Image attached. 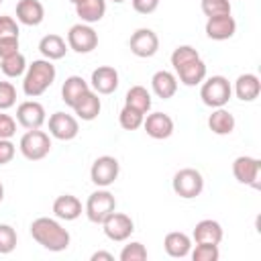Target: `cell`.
<instances>
[{
  "mask_svg": "<svg viewBox=\"0 0 261 261\" xmlns=\"http://www.w3.org/2000/svg\"><path fill=\"white\" fill-rule=\"evenodd\" d=\"M206 73H208V69H206V63L202 61V57H196L175 69V77L188 88L200 86L206 80Z\"/></svg>",
  "mask_w": 261,
  "mask_h": 261,
  "instance_id": "e0dca14e",
  "label": "cell"
},
{
  "mask_svg": "<svg viewBox=\"0 0 261 261\" xmlns=\"http://www.w3.org/2000/svg\"><path fill=\"white\" fill-rule=\"evenodd\" d=\"M16 104V88L12 82H0V110H8Z\"/></svg>",
  "mask_w": 261,
  "mask_h": 261,
  "instance_id": "8d00e7d4",
  "label": "cell"
},
{
  "mask_svg": "<svg viewBox=\"0 0 261 261\" xmlns=\"http://www.w3.org/2000/svg\"><path fill=\"white\" fill-rule=\"evenodd\" d=\"M196 57H200V53L192 45H177L171 53V65H173V69H177L179 65H184V63H188Z\"/></svg>",
  "mask_w": 261,
  "mask_h": 261,
  "instance_id": "d590c367",
  "label": "cell"
},
{
  "mask_svg": "<svg viewBox=\"0 0 261 261\" xmlns=\"http://www.w3.org/2000/svg\"><path fill=\"white\" fill-rule=\"evenodd\" d=\"M143 128L151 139L163 141V139H169L173 135L175 124H173V118L165 112H151V114L147 112V116L143 120Z\"/></svg>",
  "mask_w": 261,
  "mask_h": 261,
  "instance_id": "5bb4252c",
  "label": "cell"
},
{
  "mask_svg": "<svg viewBox=\"0 0 261 261\" xmlns=\"http://www.w3.org/2000/svg\"><path fill=\"white\" fill-rule=\"evenodd\" d=\"M102 230H104V234H106L110 241L122 243V241H126V239L135 232V222H133V218H130L128 214L114 210L112 214H108V216L104 218Z\"/></svg>",
  "mask_w": 261,
  "mask_h": 261,
  "instance_id": "30bf717a",
  "label": "cell"
},
{
  "mask_svg": "<svg viewBox=\"0 0 261 261\" xmlns=\"http://www.w3.org/2000/svg\"><path fill=\"white\" fill-rule=\"evenodd\" d=\"M82 212H84L82 202H80V198H75L73 194H61V196H57L55 202H53V214H55V218H59V220L71 222V220L80 218Z\"/></svg>",
  "mask_w": 261,
  "mask_h": 261,
  "instance_id": "ac0fdd59",
  "label": "cell"
},
{
  "mask_svg": "<svg viewBox=\"0 0 261 261\" xmlns=\"http://www.w3.org/2000/svg\"><path fill=\"white\" fill-rule=\"evenodd\" d=\"M18 47H20L18 37H2L0 39V59L18 53Z\"/></svg>",
  "mask_w": 261,
  "mask_h": 261,
  "instance_id": "ab89813d",
  "label": "cell"
},
{
  "mask_svg": "<svg viewBox=\"0 0 261 261\" xmlns=\"http://www.w3.org/2000/svg\"><path fill=\"white\" fill-rule=\"evenodd\" d=\"M90 88L100 96H108V94L116 92V88H118V71L112 65L96 67L92 71V77H90Z\"/></svg>",
  "mask_w": 261,
  "mask_h": 261,
  "instance_id": "9a60e30c",
  "label": "cell"
},
{
  "mask_svg": "<svg viewBox=\"0 0 261 261\" xmlns=\"http://www.w3.org/2000/svg\"><path fill=\"white\" fill-rule=\"evenodd\" d=\"M67 41L61 37V35H55V33H49L45 35L41 41H39V51L45 59L49 61H57V59H63L65 53H67Z\"/></svg>",
  "mask_w": 261,
  "mask_h": 261,
  "instance_id": "484cf974",
  "label": "cell"
},
{
  "mask_svg": "<svg viewBox=\"0 0 261 261\" xmlns=\"http://www.w3.org/2000/svg\"><path fill=\"white\" fill-rule=\"evenodd\" d=\"M151 90H153V94H155L157 98H161V100L173 98L175 92H177V77H175V73H171V71H167V69L155 71L153 77H151Z\"/></svg>",
  "mask_w": 261,
  "mask_h": 261,
  "instance_id": "ffe728a7",
  "label": "cell"
},
{
  "mask_svg": "<svg viewBox=\"0 0 261 261\" xmlns=\"http://www.w3.org/2000/svg\"><path fill=\"white\" fill-rule=\"evenodd\" d=\"M118 173H120V163L112 155H100L98 159H94V163L90 167V179L98 188L112 186L116 181Z\"/></svg>",
  "mask_w": 261,
  "mask_h": 261,
  "instance_id": "52a82bcc",
  "label": "cell"
},
{
  "mask_svg": "<svg viewBox=\"0 0 261 261\" xmlns=\"http://www.w3.org/2000/svg\"><path fill=\"white\" fill-rule=\"evenodd\" d=\"M98 96H100V94H96V92L90 88V90L77 100V104L73 106L75 118H82V120H86V122L98 118V114H100V110H102V102H100Z\"/></svg>",
  "mask_w": 261,
  "mask_h": 261,
  "instance_id": "d4e9b609",
  "label": "cell"
},
{
  "mask_svg": "<svg viewBox=\"0 0 261 261\" xmlns=\"http://www.w3.org/2000/svg\"><path fill=\"white\" fill-rule=\"evenodd\" d=\"M128 49L133 55L141 57V59H147V57H153L157 51H159V37L155 31L151 29H137L130 39H128Z\"/></svg>",
  "mask_w": 261,
  "mask_h": 261,
  "instance_id": "7c38bea8",
  "label": "cell"
},
{
  "mask_svg": "<svg viewBox=\"0 0 261 261\" xmlns=\"http://www.w3.org/2000/svg\"><path fill=\"white\" fill-rule=\"evenodd\" d=\"M90 259L92 261H114V255L108 253V251H96V253H92Z\"/></svg>",
  "mask_w": 261,
  "mask_h": 261,
  "instance_id": "7bdbcfd3",
  "label": "cell"
},
{
  "mask_svg": "<svg viewBox=\"0 0 261 261\" xmlns=\"http://www.w3.org/2000/svg\"><path fill=\"white\" fill-rule=\"evenodd\" d=\"M0 4H2V0H0Z\"/></svg>",
  "mask_w": 261,
  "mask_h": 261,
  "instance_id": "7dc6e473",
  "label": "cell"
},
{
  "mask_svg": "<svg viewBox=\"0 0 261 261\" xmlns=\"http://www.w3.org/2000/svg\"><path fill=\"white\" fill-rule=\"evenodd\" d=\"M232 92L241 102H253L261 94V82H259V77L255 73H241L234 80Z\"/></svg>",
  "mask_w": 261,
  "mask_h": 261,
  "instance_id": "44dd1931",
  "label": "cell"
},
{
  "mask_svg": "<svg viewBox=\"0 0 261 261\" xmlns=\"http://www.w3.org/2000/svg\"><path fill=\"white\" fill-rule=\"evenodd\" d=\"M49 124V135L57 141H71L77 137L80 133V122L73 114H67V112H53L47 120Z\"/></svg>",
  "mask_w": 261,
  "mask_h": 261,
  "instance_id": "8fae6325",
  "label": "cell"
},
{
  "mask_svg": "<svg viewBox=\"0 0 261 261\" xmlns=\"http://www.w3.org/2000/svg\"><path fill=\"white\" fill-rule=\"evenodd\" d=\"M2 200H4V186H2V181H0V204H2Z\"/></svg>",
  "mask_w": 261,
  "mask_h": 261,
  "instance_id": "ee69618b",
  "label": "cell"
},
{
  "mask_svg": "<svg viewBox=\"0 0 261 261\" xmlns=\"http://www.w3.org/2000/svg\"><path fill=\"white\" fill-rule=\"evenodd\" d=\"M143 120H145V114L130 108V106H122V110L118 112V122L124 130H137L143 126Z\"/></svg>",
  "mask_w": 261,
  "mask_h": 261,
  "instance_id": "4dcf8cb0",
  "label": "cell"
},
{
  "mask_svg": "<svg viewBox=\"0 0 261 261\" xmlns=\"http://www.w3.org/2000/svg\"><path fill=\"white\" fill-rule=\"evenodd\" d=\"M163 249L169 257L173 259H184L190 255L192 251V239L186 234V232H179V230H173V232H167L165 239H163Z\"/></svg>",
  "mask_w": 261,
  "mask_h": 261,
  "instance_id": "603a6c76",
  "label": "cell"
},
{
  "mask_svg": "<svg viewBox=\"0 0 261 261\" xmlns=\"http://www.w3.org/2000/svg\"><path fill=\"white\" fill-rule=\"evenodd\" d=\"M67 47L75 53H92L98 47V33L92 29V24L77 22L69 27L67 31Z\"/></svg>",
  "mask_w": 261,
  "mask_h": 261,
  "instance_id": "ba28073f",
  "label": "cell"
},
{
  "mask_svg": "<svg viewBox=\"0 0 261 261\" xmlns=\"http://www.w3.org/2000/svg\"><path fill=\"white\" fill-rule=\"evenodd\" d=\"M90 90V84L82 77V75H69L65 77L63 86H61V100L65 106L73 108L77 104V100Z\"/></svg>",
  "mask_w": 261,
  "mask_h": 261,
  "instance_id": "cb8c5ba5",
  "label": "cell"
},
{
  "mask_svg": "<svg viewBox=\"0 0 261 261\" xmlns=\"http://www.w3.org/2000/svg\"><path fill=\"white\" fill-rule=\"evenodd\" d=\"M259 173H261V161L251 155H241L232 161V175L239 184L251 186L253 190H259Z\"/></svg>",
  "mask_w": 261,
  "mask_h": 261,
  "instance_id": "9c48e42d",
  "label": "cell"
},
{
  "mask_svg": "<svg viewBox=\"0 0 261 261\" xmlns=\"http://www.w3.org/2000/svg\"><path fill=\"white\" fill-rule=\"evenodd\" d=\"M55 75H57V69L49 59H45V57L35 59L33 63L27 65V71H24V77H22V92L29 98L41 96L53 86Z\"/></svg>",
  "mask_w": 261,
  "mask_h": 261,
  "instance_id": "7a4b0ae2",
  "label": "cell"
},
{
  "mask_svg": "<svg viewBox=\"0 0 261 261\" xmlns=\"http://www.w3.org/2000/svg\"><path fill=\"white\" fill-rule=\"evenodd\" d=\"M194 261H218L220 251L218 245H208V243H196L194 251H190Z\"/></svg>",
  "mask_w": 261,
  "mask_h": 261,
  "instance_id": "d6a6232c",
  "label": "cell"
},
{
  "mask_svg": "<svg viewBox=\"0 0 261 261\" xmlns=\"http://www.w3.org/2000/svg\"><path fill=\"white\" fill-rule=\"evenodd\" d=\"M16 230L10 224H0V255H8L16 249Z\"/></svg>",
  "mask_w": 261,
  "mask_h": 261,
  "instance_id": "e575fe53",
  "label": "cell"
},
{
  "mask_svg": "<svg viewBox=\"0 0 261 261\" xmlns=\"http://www.w3.org/2000/svg\"><path fill=\"white\" fill-rule=\"evenodd\" d=\"M171 188L173 192L184 198V200H192V198H198L204 190V177L198 169L194 167H184L179 171H175L173 179H171Z\"/></svg>",
  "mask_w": 261,
  "mask_h": 261,
  "instance_id": "8992f818",
  "label": "cell"
},
{
  "mask_svg": "<svg viewBox=\"0 0 261 261\" xmlns=\"http://www.w3.org/2000/svg\"><path fill=\"white\" fill-rule=\"evenodd\" d=\"M18 149H20V153H22L24 159H29V161H41L51 151V137L45 130H41V128L27 130L20 137V141H18Z\"/></svg>",
  "mask_w": 261,
  "mask_h": 261,
  "instance_id": "5b68a950",
  "label": "cell"
},
{
  "mask_svg": "<svg viewBox=\"0 0 261 261\" xmlns=\"http://www.w3.org/2000/svg\"><path fill=\"white\" fill-rule=\"evenodd\" d=\"M16 122L27 128V130H33V128H41L45 122H47V112H45V106L37 100H24L16 106Z\"/></svg>",
  "mask_w": 261,
  "mask_h": 261,
  "instance_id": "4fadbf2b",
  "label": "cell"
},
{
  "mask_svg": "<svg viewBox=\"0 0 261 261\" xmlns=\"http://www.w3.org/2000/svg\"><path fill=\"white\" fill-rule=\"evenodd\" d=\"M14 153H16V147L10 139H0V165H6L14 159Z\"/></svg>",
  "mask_w": 261,
  "mask_h": 261,
  "instance_id": "60d3db41",
  "label": "cell"
},
{
  "mask_svg": "<svg viewBox=\"0 0 261 261\" xmlns=\"http://www.w3.org/2000/svg\"><path fill=\"white\" fill-rule=\"evenodd\" d=\"M118 259L120 261H145L147 259V249H145L143 243L133 241V243H128V245L122 247Z\"/></svg>",
  "mask_w": 261,
  "mask_h": 261,
  "instance_id": "836d02e7",
  "label": "cell"
},
{
  "mask_svg": "<svg viewBox=\"0 0 261 261\" xmlns=\"http://www.w3.org/2000/svg\"><path fill=\"white\" fill-rule=\"evenodd\" d=\"M45 18V8L39 0H18L16 2V20L27 27H39Z\"/></svg>",
  "mask_w": 261,
  "mask_h": 261,
  "instance_id": "d6986e66",
  "label": "cell"
},
{
  "mask_svg": "<svg viewBox=\"0 0 261 261\" xmlns=\"http://www.w3.org/2000/svg\"><path fill=\"white\" fill-rule=\"evenodd\" d=\"M133 10L139 14H151L159 8V0H130Z\"/></svg>",
  "mask_w": 261,
  "mask_h": 261,
  "instance_id": "b9f144b4",
  "label": "cell"
},
{
  "mask_svg": "<svg viewBox=\"0 0 261 261\" xmlns=\"http://www.w3.org/2000/svg\"><path fill=\"white\" fill-rule=\"evenodd\" d=\"M200 8H202V12H204L206 18L220 16V14H230V10H232L230 0H202L200 2Z\"/></svg>",
  "mask_w": 261,
  "mask_h": 261,
  "instance_id": "1f68e13d",
  "label": "cell"
},
{
  "mask_svg": "<svg viewBox=\"0 0 261 261\" xmlns=\"http://www.w3.org/2000/svg\"><path fill=\"white\" fill-rule=\"evenodd\" d=\"M206 37L212 41H226L234 37L237 33V20L230 14H220V16H210L206 18Z\"/></svg>",
  "mask_w": 261,
  "mask_h": 261,
  "instance_id": "2e32d148",
  "label": "cell"
},
{
  "mask_svg": "<svg viewBox=\"0 0 261 261\" xmlns=\"http://www.w3.org/2000/svg\"><path fill=\"white\" fill-rule=\"evenodd\" d=\"M20 29H18V22L8 16V14H2L0 16V39L2 37H18Z\"/></svg>",
  "mask_w": 261,
  "mask_h": 261,
  "instance_id": "f35d334b",
  "label": "cell"
},
{
  "mask_svg": "<svg viewBox=\"0 0 261 261\" xmlns=\"http://www.w3.org/2000/svg\"><path fill=\"white\" fill-rule=\"evenodd\" d=\"M0 69L6 77H18V75H24L27 71V59L24 55L18 51L14 55H8L4 59H0Z\"/></svg>",
  "mask_w": 261,
  "mask_h": 261,
  "instance_id": "f546056e",
  "label": "cell"
},
{
  "mask_svg": "<svg viewBox=\"0 0 261 261\" xmlns=\"http://www.w3.org/2000/svg\"><path fill=\"white\" fill-rule=\"evenodd\" d=\"M16 135V120L0 110V139H12Z\"/></svg>",
  "mask_w": 261,
  "mask_h": 261,
  "instance_id": "74e56055",
  "label": "cell"
},
{
  "mask_svg": "<svg viewBox=\"0 0 261 261\" xmlns=\"http://www.w3.org/2000/svg\"><path fill=\"white\" fill-rule=\"evenodd\" d=\"M112 2H114V4H122L124 0H112Z\"/></svg>",
  "mask_w": 261,
  "mask_h": 261,
  "instance_id": "bcb514c9",
  "label": "cell"
},
{
  "mask_svg": "<svg viewBox=\"0 0 261 261\" xmlns=\"http://www.w3.org/2000/svg\"><path fill=\"white\" fill-rule=\"evenodd\" d=\"M232 96V86L224 75L206 77L200 84V98L208 108H222Z\"/></svg>",
  "mask_w": 261,
  "mask_h": 261,
  "instance_id": "3957f363",
  "label": "cell"
},
{
  "mask_svg": "<svg viewBox=\"0 0 261 261\" xmlns=\"http://www.w3.org/2000/svg\"><path fill=\"white\" fill-rule=\"evenodd\" d=\"M69 2H71V4L75 6V4H77V2H82V0H69Z\"/></svg>",
  "mask_w": 261,
  "mask_h": 261,
  "instance_id": "f6af8a7d",
  "label": "cell"
},
{
  "mask_svg": "<svg viewBox=\"0 0 261 261\" xmlns=\"http://www.w3.org/2000/svg\"><path fill=\"white\" fill-rule=\"evenodd\" d=\"M151 94L145 86H130L126 96H124V106H130L143 114H147L151 110Z\"/></svg>",
  "mask_w": 261,
  "mask_h": 261,
  "instance_id": "f1b7e54d",
  "label": "cell"
},
{
  "mask_svg": "<svg viewBox=\"0 0 261 261\" xmlns=\"http://www.w3.org/2000/svg\"><path fill=\"white\" fill-rule=\"evenodd\" d=\"M114 210H116V198L106 188H100V190L92 192L86 200V206H84V212H86L88 220L94 222V224H102L104 218L108 214H112Z\"/></svg>",
  "mask_w": 261,
  "mask_h": 261,
  "instance_id": "277c9868",
  "label": "cell"
},
{
  "mask_svg": "<svg viewBox=\"0 0 261 261\" xmlns=\"http://www.w3.org/2000/svg\"><path fill=\"white\" fill-rule=\"evenodd\" d=\"M234 116L222 106V108H212V114L208 116V128L218 135V137H224V135H230L234 130Z\"/></svg>",
  "mask_w": 261,
  "mask_h": 261,
  "instance_id": "83f0119b",
  "label": "cell"
},
{
  "mask_svg": "<svg viewBox=\"0 0 261 261\" xmlns=\"http://www.w3.org/2000/svg\"><path fill=\"white\" fill-rule=\"evenodd\" d=\"M75 14L86 24L100 22L106 14V0H82L75 4Z\"/></svg>",
  "mask_w": 261,
  "mask_h": 261,
  "instance_id": "4316f807",
  "label": "cell"
},
{
  "mask_svg": "<svg viewBox=\"0 0 261 261\" xmlns=\"http://www.w3.org/2000/svg\"><path fill=\"white\" fill-rule=\"evenodd\" d=\"M31 237L37 245H41L51 253H61L71 243L69 230L63 228L59 218H49V216H39L31 222Z\"/></svg>",
  "mask_w": 261,
  "mask_h": 261,
  "instance_id": "6da1fadb",
  "label": "cell"
},
{
  "mask_svg": "<svg viewBox=\"0 0 261 261\" xmlns=\"http://www.w3.org/2000/svg\"><path fill=\"white\" fill-rule=\"evenodd\" d=\"M224 232H222V226L218 220H212V218H204L200 220L196 226H194V232H192V239L196 243H208V245H220Z\"/></svg>",
  "mask_w": 261,
  "mask_h": 261,
  "instance_id": "7402d4cb",
  "label": "cell"
}]
</instances>
